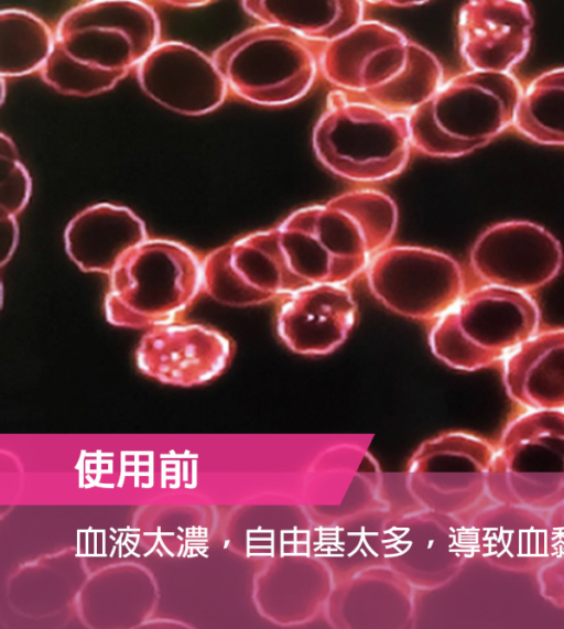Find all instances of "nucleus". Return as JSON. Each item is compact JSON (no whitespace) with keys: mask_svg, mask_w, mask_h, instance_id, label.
Here are the masks:
<instances>
[{"mask_svg":"<svg viewBox=\"0 0 564 629\" xmlns=\"http://www.w3.org/2000/svg\"><path fill=\"white\" fill-rule=\"evenodd\" d=\"M507 394L529 410H564V327L539 330L505 359Z\"/></svg>","mask_w":564,"mask_h":629,"instance_id":"obj_19","label":"nucleus"},{"mask_svg":"<svg viewBox=\"0 0 564 629\" xmlns=\"http://www.w3.org/2000/svg\"><path fill=\"white\" fill-rule=\"evenodd\" d=\"M135 74L151 99L186 116L217 109L228 93L213 58L180 41L159 43L137 66Z\"/></svg>","mask_w":564,"mask_h":629,"instance_id":"obj_14","label":"nucleus"},{"mask_svg":"<svg viewBox=\"0 0 564 629\" xmlns=\"http://www.w3.org/2000/svg\"><path fill=\"white\" fill-rule=\"evenodd\" d=\"M365 3L359 0H247L241 6L260 24L276 25L306 41L326 45L364 21Z\"/></svg>","mask_w":564,"mask_h":629,"instance_id":"obj_20","label":"nucleus"},{"mask_svg":"<svg viewBox=\"0 0 564 629\" xmlns=\"http://www.w3.org/2000/svg\"><path fill=\"white\" fill-rule=\"evenodd\" d=\"M366 283L392 313L430 325L466 292L460 263L443 251L389 245L367 265Z\"/></svg>","mask_w":564,"mask_h":629,"instance_id":"obj_10","label":"nucleus"},{"mask_svg":"<svg viewBox=\"0 0 564 629\" xmlns=\"http://www.w3.org/2000/svg\"><path fill=\"white\" fill-rule=\"evenodd\" d=\"M12 140L0 135V208L1 215H19L31 195V178L18 158Z\"/></svg>","mask_w":564,"mask_h":629,"instance_id":"obj_23","label":"nucleus"},{"mask_svg":"<svg viewBox=\"0 0 564 629\" xmlns=\"http://www.w3.org/2000/svg\"><path fill=\"white\" fill-rule=\"evenodd\" d=\"M312 145L328 171L359 183L397 176L413 150L408 116L339 89L326 98L313 128Z\"/></svg>","mask_w":564,"mask_h":629,"instance_id":"obj_6","label":"nucleus"},{"mask_svg":"<svg viewBox=\"0 0 564 629\" xmlns=\"http://www.w3.org/2000/svg\"><path fill=\"white\" fill-rule=\"evenodd\" d=\"M533 18L521 0H473L457 17L460 56L468 71L508 74L527 56Z\"/></svg>","mask_w":564,"mask_h":629,"instance_id":"obj_16","label":"nucleus"},{"mask_svg":"<svg viewBox=\"0 0 564 629\" xmlns=\"http://www.w3.org/2000/svg\"><path fill=\"white\" fill-rule=\"evenodd\" d=\"M397 226L398 208L389 195L356 188L299 208L275 228L289 268L308 285L350 284L391 245Z\"/></svg>","mask_w":564,"mask_h":629,"instance_id":"obj_1","label":"nucleus"},{"mask_svg":"<svg viewBox=\"0 0 564 629\" xmlns=\"http://www.w3.org/2000/svg\"><path fill=\"white\" fill-rule=\"evenodd\" d=\"M564 252L543 226L523 219L484 229L469 251L471 272L484 285L531 294L557 278Z\"/></svg>","mask_w":564,"mask_h":629,"instance_id":"obj_12","label":"nucleus"},{"mask_svg":"<svg viewBox=\"0 0 564 629\" xmlns=\"http://www.w3.org/2000/svg\"><path fill=\"white\" fill-rule=\"evenodd\" d=\"M202 269L203 293L231 307L276 302L304 286L288 265L275 227L212 250L203 258Z\"/></svg>","mask_w":564,"mask_h":629,"instance_id":"obj_11","label":"nucleus"},{"mask_svg":"<svg viewBox=\"0 0 564 629\" xmlns=\"http://www.w3.org/2000/svg\"><path fill=\"white\" fill-rule=\"evenodd\" d=\"M18 223L17 217L1 215V250L2 259L1 265L3 267L12 256L18 240Z\"/></svg>","mask_w":564,"mask_h":629,"instance_id":"obj_25","label":"nucleus"},{"mask_svg":"<svg viewBox=\"0 0 564 629\" xmlns=\"http://www.w3.org/2000/svg\"><path fill=\"white\" fill-rule=\"evenodd\" d=\"M371 3H382V4L389 3L391 6L398 4V7H403V6L410 7L413 4H421L423 2L422 1H371Z\"/></svg>","mask_w":564,"mask_h":629,"instance_id":"obj_27","label":"nucleus"},{"mask_svg":"<svg viewBox=\"0 0 564 629\" xmlns=\"http://www.w3.org/2000/svg\"><path fill=\"white\" fill-rule=\"evenodd\" d=\"M512 128L532 142L564 147V66L522 87Z\"/></svg>","mask_w":564,"mask_h":629,"instance_id":"obj_21","label":"nucleus"},{"mask_svg":"<svg viewBox=\"0 0 564 629\" xmlns=\"http://www.w3.org/2000/svg\"><path fill=\"white\" fill-rule=\"evenodd\" d=\"M357 315L350 284H308L276 301L275 329L291 351L323 356L345 343Z\"/></svg>","mask_w":564,"mask_h":629,"instance_id":"obj_15","label":"nucleus"},{"mask_svg":"<svg viewBox=\"0 0 564 629\" xmlns=\"http://www.w3.org/2000/svg\"><path fill=\"white\" fill-rule=\"evenodd\" d=\"M235 348L234 340L220 329L180 318L148 328L134 356L143 375L191 387L219 377L230 365Z\"/></svg>","mask_w":564,"mask_h":629,"instance_id":"obj_13","label":"nucleus"},{"mask_svg":"<svg viewBox=\"0 0 564 629\" xmlns=\"http://www.w3.org/2000/svg\"><path fill=\"white\" fill-rule=\"evenodd\" d=\"M539 571L541 595L552 605L564 609V555L556 556Z\"/></svg>","mask_w":564,"mask_h":629,"instance_id":"obj_24","label":"nucleus"},{"mask_svg":"<svg viewBox=\"0 0 564 629\" xmlns=\"http://www.w3.org/2000/svg\"><path fill=\"white\" fill-rule=\"evenodd\" d=\"M202 261L178 241L148 238L108 275L106 319L118 327L147 329L180 319L203 293Z\"/></svg>","mask_w":564,"mask_h":629,"instance_id":"obj_5","label":"nucleus"},{"mask_svg":"<svg viewBox=\"0 0 564 629\" xmlns=\"http://www.w3.org/2000/svg\"><path fill=\"white\" fill-rule=\"evenodd\" d=\"M522 87L511 73L452 76L408 116L413 149L452 159L486 147L513 127Z\"/></svg>","mask_w":564,"mask_h":629,"instance_id":"obj_4","label":"nucleus"},{"mask_svg":"<svg viewBox=\"0 0 564 629\" xmlns=\"http://www.w3.org/2000/svg\"><path fill=\"white\" fill-rule=\"evenodd\" d=\"M321 72L337 89L405 116L445 80L443 66L431 51L373 20H364L324 45Z\"/></svg>","mask_w":564,"mask_h":629,"instance_id":"obj_3","label":"nucleus"},{"mask_svg":"<svg viewBox=\"0 0 564 629\" xmlns=\"http://www.w3.org/2000/svg\"><path fill=\"white\" fill-rule=\"evenodd\" d=\"M547 520L556 556H562L564 555V501L551 510Z\"/></svg>","mask_w":564,"mask_h":629,"instance_id":"obj_26","label":"nucleus"},{"mask_svg":"<svg viewBox=\"0 0 564 629\" xmlns=\"http://www.w3.org/2000/svg\"><path fill=\"white\" fill-rule=\"evenodd\" d=\"M54 43V33L39 17L20 9L0 12V75L20 77L41 71Z\"/></svg>","mask_w":564,"mask_h":629,"instance_id":"obj_22","label":"nucleus"},{"mask_svg":"<svg viewBox=\"0 0 564 629\" xmlns=\"http://www.w3.org/2000/svg\"><path fill=\"white\" fill-rule=\"evenodd\" d=\"M473 538L481 558L506 572L536 571L556 557L547 518L522 506L497 502L481 511Z\"/></svg>","mask_w":564,"mask_h":629,"instance_id":"obj_17","label":"nucleus"},{"mask_svg":"<svg viewBox=\"0 0 564 629\" xmlns=\"http://www.w3.org/2000/svg\"><path fill=\"white\" fill-rule=\"evenodd\" d=\"M541 311L531 294L481 285L466 291L429 325L433 355L460 371L487 369L540 330Z\"/></svg>","mask_w":564,"mask_h":629,"instance_id":"obj_7","label":"nucleus"},{"mask_svg":"<svg viewBox=\"0 0 564 629\" xmlns=\"http://www.w3.org/2000/svg\"><path fill=\"white\" fill-rule=\"evenodd\" d=\"M487 492L497 502L538 511L564 501V410H530L506 427Z\"/></svg>","mask_w":564,"mask_h":629,"instance_id":"obj_9","label":"nucleus"},{"mask_svg":"<svg viewBox=\"0 0 564 629\" xmlns=\"http://www.w3.org/2000/svg\"><path fill=\"white\" fill-rule=\"evenodd\" d=\"M147 239L142 219L130 208L110 203L83 209L64 231L69 259L83 272L107 275L126 253Z\"/></svg>","mask_w":564,"mask_h":629,"instance_id":"obj_18","label":"nucleus"},{"mask_svg":"<svg viewBox=\"0 0 564 629\" xmlns=\"http://www.w3.org/2000/svg\"><path fill=\"white\" fill-rule=\"evenodd\" d=\"M160 21L142 1L80 3L58 21L42 80L63 95L94 96L113 88L159 44Z\"/></svg>","mask_w":564,"mask_h":629,"instance_id":"obj_2","label":"nucleus"},{"mask_svg":"<svg viewBox=\"0 0 564 629\" xmlns=\"http://www.w3.org/2000/svg\"><path fill=\"white\" fill-rule=\"evenodd\" d=\"M323 47L283 28L259 24L226 41L212 58L237 97L276 107L310 91L321 71Z\"/></svg>","mask_w":564,"mask_h":629,"instance_id":"obj_8","label":"nucleus"}]
</instances>
